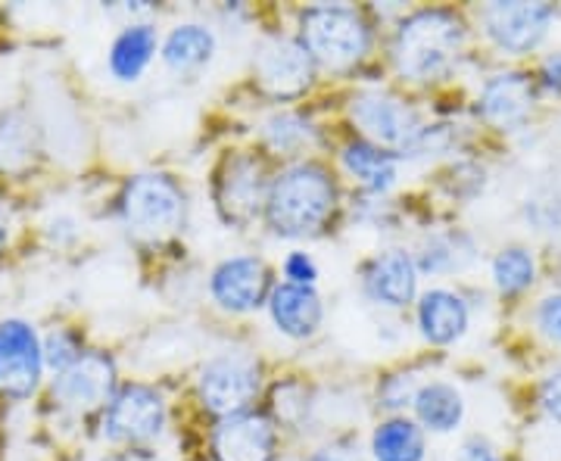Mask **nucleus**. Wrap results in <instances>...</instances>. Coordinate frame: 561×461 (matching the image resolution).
Instances as JSON below:
<instances>
[{"label": "nucleus", "mask_w": 561, "mask_h": 461, "mask_svg": "<svg viewBox=\"0 0 561 461\" xmlns=\"http://www.w3.org/2000/svg\"><path fill=\"white\" fill-rule=\"evenodd\" d=\"M465 47V22L449 10H419L402 20L393 60L405 79L437 81L443 79Z\"/></svg>", "instance_id": "obj_1"}, {"label": "nucleus", "mask_w": 561, "mask_h": 461, "mask_svg": "<svg viewBox=\"0 0 561 461\" xmlns=\"http://www.w3.org/2000/svg\"><path fill=\"white\" fill-rule=\"evenodd\" d=\"M337 203V187L334 178L316 165L302 162L280 175L265 200V216L268 224L284 234V238H306L316 234L324 221L331 219Z\"/></svg>", "instance_id": "obj_2"}, {"label": "nucleus", "mask_w": 561, "mask_h": 461, "mask_svg": "<svg viewBox=\"0 0 561 461\" xmlns=\"http://www.w3.org/2000/svg\"><path fill=\"white\" fill-rule=\"evenodd\" d=\"M122 219L140 243H165L184 224V194L169 175H138L122 191Z\"/></svg>", "instance_id": "obj_3"}, {"label": "nucleus", "mask_w": 561, "mask_h": 461, "mask_svg": "<svg viewBox=\"0 0 561 461\" xmlns=\"http://www.w3.org/2000/svg\"><path fill=\"white\" fill-rule=\"evenodd\" d=\"M300 44L312 57V62L331 66V69L353 66L368 54V44H371L368 22L350 7H312V10H306L300 20Z\"/></svg>", "instance_id": "obj_4"}, {"label": "nucleus", "mask_w": 561, "mask_h": 461, "mask_svg": "<svg viewBox=\"0 0 561 461\" xmlns=\"http://www.w3.org/2000/svg\"><path fill=\"white\" fill-rule=\"evenodd\" d=\"M350 116L356 119L362 128V135L368 141H375L383 150H419L424 141V128H421L419 113L402 103L393 94H383V91H365L359 94L353 106H350Z\"/></svg>", "instance_id": "obj_5"}, {"label": "nucleus", "mask_w": 561, "mask_h": 461, "mask_svg": "<svg viewBox=\"0 0 561 461\" xmlns=\"http://www.w3.org/2000/svg\"><path fill=\"white\" fill-rule=\"evenodd\" d=\"M260 393V365L243 353H221L201 371V396L219 418H234L250 408Z\"/></svg>", "instance_id": "obj_6"}, {"label": "nucleus", "mask_w": 561, "mask_h": 461, "mask_svg": "<svg viewBox=\"0 0 561 461\" xmlns=\"http://www.w3.org/2000/svg\"><path fill=\"white\" fill-rule=\"evenodd\" d=\"M44 353L35 327L28 321H0V393L25 400L38 390Z\"/></svg>", "instance_id": "obj_7"}, {"label": "nucleus", "mask_w": 561, "mask_h": 461, "mask_svg": "<svg viewBox=\"0 0 561 461\" xmlns=\"http://www.w3.org/2000/svg\"><path fill=\"white\" fill-rule=\"evenodd\" d=\"M165 424V402L144 383H128L103 412V437L116 442L153 440Z\"/></svg>", "instance_id": "obj_8"}, {"label": "nucleus", "mask_w": 561, "mask_h": 461, "mask_svg": "<svg viewBox=\"0 0 561 461\" xmlns=\"http://www.w3.org/2000/svg\"><path fill=\"white\" fill-rule=\"evenodd\" d=\"M116 390V361L106 353H81L69 368L54 378V400L69 412H94L113 400Z\"/></svg>", "instance_id": "obj_9"}, {"label": "nucleus", "mask_w": 561, "mask_h": 461, "mask_svg": "<svg viewBox=\"0 0 561 461\" xmlns=\"http://www.w3.org/2000/svg\"><path fill=\"white\" fill-rule=\"evenodd\" d=\"M312 72L316 62L297 41L272 38L256 54V81L275 101H294L306 94V88L312 84Z\"/></svg>", "instance_id": "obj_10"}, {"label": "nucleus", "mask_w": 561, "mask_h": 461, "mask_svg": "<svg viewBox=\"0 0 561 461\" xmlns=\"http://www.w3.org/2000/svg\"><path fill=\"white\" fill-rule=\"evenodd\" d=\"M556 20L552 3H524V0H505V3H490L483 10V25L486 35L500 44L508 54H527L534 50L542 38L549 22Z\"/></svg>", "instance_id": "obj_11"}, {"label": "nucleus", "mask_w": 561, "mask_h": 461, "mask_svg": "<svg viewBox=\"0 0 561 461\" xmlns=\"http://www.w3.org/2000/svg\"><path fill=\"white\" fill-rule=\"evenodd\" d=\"M216 200H219L221 216L234 224H247L256 219L268 194H265V178H262V162L250 153L228 157L216 181Z\"/></svg>", "instance_id": "obj_12"}, {"label": "nucleus", "mask_w": 561, "mask_h": 461, "mask_svg": "<svg viewBox=\"0 0 561 461\" xmlns=\"http://www.w3.org/2000/svg\"><path fill=\"white\" fill-rule=\"evenodd\" d=\"M216 461H272L275 459V427L265 415L225 418L213 434Z\"/></svg>", "instance_id": "obj_13"}, {"label": "nucleus", "mask_w": 561, "mask_h": 461, "mask_svg": "<svg viewBox=\"0 0 561 461\" xmlns=\"http://www.w3.org/2000/svg\"><path fill=\"white\" fill-rule=\"evenodd\" d=\"M268 265L256 256H234V260L221 262L213 275V297L221 309L231 312H250L265 300L268 293Z\"/></svg>", "instance_id": "obj_14"}, {"label": "nucleus", "mask_w": 561, "mask_h": 461, "mask_svg": "<svg viewBox=\"0 0 561 461\" xmlns=\"http://www.w3.org/2000/svg\"><path fill=\"white\" fill-rule=\"evenodd\" d=\"M534 106V84L522 72H505L483 84L481 116L496 128H515L530 116Z\"/></svg>", "instance_id": "obj_15"}, {"label": "nucleus", "mask_w": 561, "mask_h": 461, "mask_svg": "<svg viewBox=\"0 0 561 461\" xmlns=\"http://www.w3.org/2000/svg\"><path fill=\"white\" fill-rule=\"evenodd\" d=\"M415 287H419L415 262L409 260L402 250L381 253L365 272L368 297L375 302H383V306H393V309L409 306V302L415 300Z\"/></svg>", "instance_id": "obj_16"}, {"label": "nucleus", "mask_w": 561, "mask_h": 461, "mask_svg": "<svg viewBox=\"0 0 561 461\" xmlns=\"http://www.w3.org/2000/svg\"><path fill=\"white\" fill-rule=\"evenodd\" d=\"M41 153L38 125L25 110L0 113V175L22 178L32 172Z\"/></svg>", "instance_id": "obj_17"}, {"label": "nucleus", "mask_w": 561, "mask_h": 461, "mask_svg": "<svg viewBox=\"0 0 561 461\" xmlns=\"http://www.w3.org/2000/svg\"><path fill=\"white\" fill-rule=\"evenodd\" d=\"M272 319L280 327V334L306 341L321 327V300L312 287L302 284H280L272 290Z\"/></svg>", "instance_id": "obj_18"}, {"label": "nucleus", "mask_w": 561, "mask_h": 461, "mask_svg": "<svg viewBox=\"0 0 561 461\" xmlns=\"http://www.w3.org/2000/svg\"><path fill=\"white\" fill-rule=\"evenodd\" d=\"M421 334L437 346L459 341L468 327V306L449 290H431L419 302Z\"/></svg>", "instance_id": "obj_19"}, {"label": "nucleus", "mask_w": 561, "mask_h": 461, "mask_svg": "<svg viewBox=\"0 0 561 461\" xmlns=\"http://www.w3.org/2000/svg\"><path fill=\"white\" fill-rule=\"evenodd\" d=\"M157 54V28L138 22L119 32V38L113 41L110 50V69L119 81H135L147 69V62Z\"/></svg>", "instance_id": "obj_20"}, {"label": "nucleus", "mask_w": 561, "mask_h": 461, "mask_svg": "<svg viewBox=\"0 0 561 461\" xmlns=\"http://www.w3.org/2000/svg\"><path fill=\"white\" fill-rule=\"evenodd\" d=\"M213 50H216L213 32L191 22V25L172 28V35L165 38V47H162V60L175 72H191V69H201L203 62H209Z\"/></svg>", "instance_id": "obj_21"}, {"label": "nucleus", "mask_w": 561, "mask_h": 461, "mask_svg": "<svg viewBox=\"0 0 561 461\" xmlns=\"http://www.w3.org/2000/svg\"><path fill=\"white\" fill-rule=\"evenodd\" d=\"M415 412L419 422L437 434L456 430L465 415V402H461L459 390L449 383H427L415 393Z\"/></svg>", "instance_id": "obj_22"}, {"label": "nucleus", "mask_w": 561, "mask_h": 461, "mask_svg": "<svg viewBox=\"0 0 561 461\" xmlns=\"http://www.w3.org/2000/svg\"><path fill=\"white\" fill-rule=\"evenodd\" d=\"M375 459L378 461H421L424 459V434L415 422L390 418L375 430Z\"/></svg>", "instance_id": "obj_23"}, {"label": "nucleus", "mask_w": 561, "mask_h": 461, "mask_svg": "<svg viewBox=\"0 0 561 461\" xmlns=\"http://www.w3.org/2000/svg\"><path fill=\"white\" fill-rule=\"evenodd\" d=\"M343 165H346L350 175H356L368 191H387V187L393 184V178H397V160H393L390 153H383L381 147H375V143H350V147L343 150Z\"/></svg>", "instance_id": "obj_24"}, {"label": "nucleus", "mask_w": 561, "mask_h": 461, "mask_svg": "<svg viewBox=\"0 0 561 461\" xmlns=\"http://www.w3.org/2000/svg\"><path fill=\"white\" fill-rule=\"evenodd\" d=\"M537 262L524 246H508L493 260V281L502 293H522L534 284Z\"/></svg>", "instance_id": "obj_25"}, {"label": "nucleus", "mask_w": 561, "mask_h": 461, "mask_svg": "<svg viewBox=\"0 0 561 461\" xmlns=\"http://www.w3.org/2000/svg\"><path fill=\"white\" fill-rule=\"evenodd\" d=\"M265 138L275 150H297L302 143L312 141V128L300 119V116H290V113H280L275 119L265 122Z\"/></svg>", "instance_id": "obj_26"}, {"label": "nucleus", "mask_w": 561, "mask_h": 461, "mask_svg": "<svg viewBox=\"0 0 561 461\" xmlns=\"http://www.w3.org/2000/svg\"><path fill=\"white\" fill-rule=\"evenodd\" d=\"M41 353H44V365H50L57 374L81 356L79 343H76V337L69 331H54L47 341L41 343Z\"/></svg>", "instance_id": "obj_27"}, {"label": "nucleus", "mask_w": 561, "mask_h": 461, "mask_svg": "<svg viewBox=\"0 0 561 461\" xmlns=\"http://www.w3.org/2000/svg\"><path fill=\"white\" fill-rule=\"evenodd\" d=\"M284 275L290 284H302V287H312L316 278H319V268L316 262L309 260L306 253H290L287 262H284Z\"/></svg>", "instance_id": "obj_28"}, {"label": "nucleus", "mask_w": 561, "mask_h": 461, "mask_svg": "<svg viewBox=\"0 0 561 461\" xmlns=\"http://www.w3.org/2000/svg\"><path fill=\"white\" fill-rule=\"evenodd\" d=\"M537 321H540L546 337H552V341L561 343V293L559 297L542 300L540 312H537Z\"/></svg>", "instance_id": "obj_29"}, {"label": "nucleus", "mask_w": 561, "mask_h": 461, "mask_svg": "<svg viewBox=\"0 0 561 461\" xmlns=\"http://www.w3.org/2000/svg\"><path fill=\"white\" fill-rule=\"evenodd\" d=\"M542 408L561 424V371H556L549 381L542 383Z\"/></svg>", "instance_id": "obj_30"}, {"label": "nucleus", "mask_w": 561, "mask_h": 461, "mask_svg": "<svg viewBox=\"0 0 561 461\" xmlns=\"http://www.w3.org/2000/svg\"><path fill=\"white\" fill-rule=\"evenodd\" d=\"M459 461H500V456H496V449H493L490 442H483L474 437V440H468L461 446Z\"/></svg>", "instance_id": "obj_31"}, {"label": "nucleus", "mask_w": 561, "mask_h": 461, "mask_svg": "<svg viewBox=\"0 0 561 461\" xmlns=\"http://www.w3.org/2000/svg\"><path fill=\"white\" fill-rule=\"evenodd\" d=\"M542 81L552 91H561V54H552V57L542 60Z\"/></svg>", "instance_id": "obj_32"}, {"label": "nucleus", "mask_w": 561, "mask_h": 461, "mask_svg": "<svg viewBox=\"0 0 561 461\" xmlns=\"http://www.w3.org/2000/svg\"><path fill=\"white\" fill-rule=\"evenodd\" d=\"M309 461H362L353 449H346V446H328V449H319L316 456Z\"/></svg>", "instance_id": "obj_33"}, {"label": "nucleus", "mask_w": 561, "mask_h": 461, "mask_svg": "<svg viewBox=\"0 0 561 461\" xmlns=\"http://www.w3.org/2000/svg\"><path fill=\"white\" fill-rule=\"evenodd\" d=\"M7 241H10V216H7V209L0 203V250L7 246Z\"/></svg>", "instance_id": "obj_34"}, {"label": "nucleus", "mask_w": 561, "mask_h": 461, "mask_svg": "<svg viewBox=\"0 0 561 461\" xmlns=\"http://www.w3.org/2000/svg\"><path fill=\"white\" fill-rule=\"evenodd\" d=\"M549 216H552V221L556 224H561V191L556 194V200H552V206H549Z\"/></svg>", "instance_id": "obj_35"}]
</instances>
